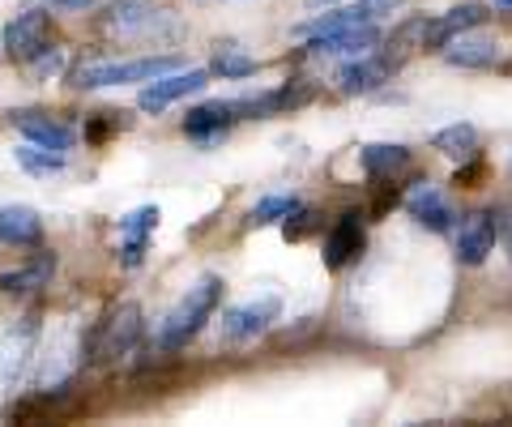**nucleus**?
I'll return each instance as SVG.
<instances>
[{
	"instance_id": "1",
	"label": "nucleus",
	"mask_w": 512,
	"mask_h": 427,
	"mask_svg": "<svg viewBox=\"0 0 512 427\" xmlns=\"http://www.w3.org/2000/svg\"><path fill=\"white\" fill-rule=\"evenodd\" d=\"M218 304H222V278L218 274H201L180 295V304L163 316V325H158V334H154L158 351H163V355L184 351V346L205 329V321L218 312Z\"/></svg>"
},
{
	"instance_id": "2",
	"label": "nucleus",
	"mask_w": 512,
	"mask_h": 427,
	"mask_svg": "<svg viewBox=\"0 0 512 427\" xmlns=\"http://www.w3.org/2000/svg\"><path fill=\"white\" fill-rule=\"evenodd\" d=\"M180 69V56H141V60H103V65H82L73 86L82 90H107V86H137L154 82L158 73Z\"/></svg>"
},
{
	"instance_id": "3",
	"label": "nucleus",
	"mask_w": 512,
	"mask_h": 427,
	"mask_svg": "<svg viewBox=\"0 0 512 427\" xmlns=\"http://www.w3.org/2000/svg\"><path fill=\"white\" fill-rule=\"evenodd\" d=\"M141 334H146V316H141V308L137 304H120L99 321L86 355H90V363H116L141 342Z\"/></svg>"
},
{
	"instance_id": "4",
	"label": "nucleus",
	"mask_w": 512,
	"mask_h": 427,
	"mask_svg": "<svg viewBox=\"0 0 512 427\" xmlns=\"http://www.w3.org/2000/svg\"><path fill=\"white\" fill-rule=\"evenodd\" d=\"M282 316V295H252V299H244V304H235V308H227L222 312V342H231V346H239V342H256L265 334L269 325H274Z\"/></svg>"
},
{
	"instance_id": "5",
	"label": "nucleus",
	"mask_w": 512,
	"mask_h": 427,
	"mask_svg": "<svg viewBox=\"0 0 512 427\" xmlns=\"http://www.w3.org/2000/svg\"><path fill=\"white\" fill-rule=\"evenodd\" d=\"M5 52L13 60H22V65H30V60H39L47 47H52V9H22L18 18H13L5 26Z\"/></svg>"
},
{
	"instance_id": "6",
	"label": "nucleus",
	"mask_w": 512,
	"mask_h": 427,
	"mask_svg": "<svg viewBox=\"0 0 512 427\" xmlns=\"http://www.w3.org/2000/svg\"><path fill=\"white\" fill-rule=\"evenodd\" d=\"M205 86H210V73L205 69H171V73H158L154 82H146L141 86V94H137V107L141 112H167L171 103H180V99H188V94H201Z\"/></svg>"
},
{
	"instance_id": "7",
	"label": "nucleus",
	"mask_w": 512,
	"mask_h": 427,
	"mask_svg": "<svg viewBox=\"0 0 512 427\" xmlns=\"http://www.w3.org/2000/svg\"><path fill=\"white\" fill-rule=\"evenodd\" d=\"M389 9H393V0H342L329 13H316V18L295 26V35L316 39V35H333V30H350V26H372Z\"/></svg>"
},
{
	"instance_id": "8",
	"label": "nucleus",
	"mask_w": 512,
	"mask_h": 427,
	"mask_svg": "<svg viewBox=\"0 0 512 427\" xmlns=\"http://www.w3.org/2000/svg\"><path fill=\"white\" fill-rule=\"evenodd\" d=\"M252 116V99H214V103H201V107H192V112L184 116V133L192 141H218L222 133L231 129V124L239 120H248Z\"/></svg>"
},
{
	"instance_id": "9",
	"label": "nucleus",
	"mask_w": 512,
	"mask_h": 427,
	"mask_svg": "<svg viewBox=\"0 0 512 427\" xmlns=\"http://www.w3.org/2000/svg\"><path fill=\"white\" fill-rule=\"evenodd\" d=\"M35 342H39V316L35 312L5 329V338H0V385L5 389L18 385V376L26 372L30 355H35Z\"/></svg>"
},
{
	"instance_id": "10",
	"label": "nucleus",
	"mask_w": 512,
	"mask_h": 427,
	"mask_svg": "<svg viewBox=\"0 0 512 427\" xmlns=\"http://www.w3.org/2000/svg\"><path fill=\"white\" fill-rule=\"evenodd\" d=\"M393 73H397V60L389 52H363L338 69V90L342 94H372L384 82H393Z\"/></svg>"
},
{
	"instance_id": "11",
	"label": "nucleus",
	"mask_w": 512,
	"mask_h": 427,
	"mask_svg": "<svg viewBox=\"0 0 512 427\" xmlns=\"http://www.w3.org/2000/svg\"><path fill=\"white\" fill-rule=\"evenodd\" d=\"M495 235H500V227H495V210L466 214L461 227H457V261L461 265H483L495 252Z\"/></svg>"
},
{
	"instance_id": "12",
	"label": "nucleus",
	"mask_w": 512,
	"mask_h": 427,
	"mask_svg": "<svg viewBox=\"0 0 512 427\" xmlns=\"http://www.w3.org/2000/svg\"><path fill=\"white\" fill-rule=\"evenodd\" d=\"M107 35L116 39H141V35H158V26H163V13H158L150 0H116V5L107 9Z\"/></svg>"
},
{
	"instance_id": "13",
	"label": "nucleus",
	"mask_w": 512,
	"mask_h": 427,
	"mask_svg": "<svg viewBox=\"0 0 512 427\" xmlns=\"http://www.w3.org/2000/svg\"><path fill=\"white\" fill-rule=\"evenodd\" d=\"M406 214H410L419 227L436 231V235L453 231V223H457L453 205H448V197H444V193H440V188L431 184V180H419V184L410 188V197H406Z\"/></svg>"
},
{
	"instance_id": "14",
	"label": "nucleus",
	"mask_w": 512,
	"mask_h": 427,
	"mask_svg": "<svg viewBox=\"0 0 512 427\" xmlns=\"http://www.w3.org/2000/svg\"><path fill=\"white\" fill-rule=\"evenodd\" d=\"M158 218H163L158 205H137L133 214L120 218V261H124V270H137V265L146 261V244H150V235L158 227Z\"/></svg>"
},
{
	"instance_id": "15",
	"label": "nucleus",
	"mask_w": 512,
	"mask_h": 427,
	"mask_svg": "<svg viewBox=\"0 0 512 427\" xmlns=\"http://www.w3.org/2000/svg\"><path fill=\"white\" fill-rule=\"evenodd\" d=\"M13 124L22 129L26 141H35L43 150H56V154H69L73 141H77V129L69 120L47 116V112H13Z\"/></svg>"
},
{
	"instance_id": "16",
	"label": "nucleus",
	"mask_w": 512,
	"mask_h": 427,
	"mask_svg": "<svg viewBox=\"0 0 512 427\" xmlns=\"http://www.w3.org/2000/svg\"><path fill=\"white\" fill-rule=\"evenodd\" d=\"M487 22V9L483 5H457L440 13V18H427V35H423V52H444L453 39H461L466 30L483 26Z\"/></svg>"
},
{
	"instance_id": "17",
	"label": "nucleus",
	"mask_w": 512,
	"mask_h": 427,
	"mask_svg": "<svg viewBox=\"0 0 512 427\" xmlns=\"http://www.w3.org/2000/svg\"><path fill=\"white\" fill-rule=\"evenodd\" d=\"M363 244H367V235H363L359 214L346 210L338 223L329 227V235H325V265H329V270H346L350 261H359Z\"/></svg>"
},
{
	"instance_id": "18",
	"label": "nucleus",
	"mask_w": 512,
	"mask_h": 427,
	"mask_svg": "<svg viewBox=\"0 0 512 427\" xmlns=\"http://www.w3.org/2000/svg\"><path fill=\"white\" fill-rule=\"evenodd\" d=\"M0 244L5 248H39L43 218L30 205H0Z\"/></svg>"
},
{
	"instance_id": "19",
	"label": "nucleus",
	"mask_w": 512,
	"mask_h": 427,
	"mask_svg": "<svg viewBox=\"0 0 512 427\" xmlns=\"http://www.w3.org/2000/svg\"><path fill=\"white\" fill-rule=\"evenodd\" d=\"M376 43H380V30L372 22V26H350V30H333V35H316V39H308V52H316V56H363V52H372Z\"/></svg>"
},
{
	"instance_id": "20",
	"label": "nucleus",
	"mask_w": 512,
	"mask_h": 427,
	"mask_svg": "<svg viewBox=\"0 0 512 427\" xmlns=\"http://www.w3.org/2000/svg\"><path fill=\"white\" fill-rule=\"evenodd\" d=\"M52 274H56V257H52V252H39V257H30L26 265H18V270L0 274V291H5V295H30V291L47 287Z\"/></svg>"
},
{
	"instance_id": "21",
	"label": "nucleus",
	"mask_w": 512,
	"mask_h": 427,
	"mask_svg": "<svg viewBox=\"0 0 512 427\" xmlns=\"http://www.w3.org/2000/svg\"><path fill=\"white\" fill-rule=\"evenodd\" d=\"M444 60L448 65H457V69H491L495 60H500V43L495 39H478V35H461L444 47Z\"/></svg>"
},
{
	"instance_id": "22",
	"label": "nucleus",
	"mask_w": 512,
	"mask_h": 427,
	"mask_svg": "<svg viewBox=\"0 0 512 427\" xmlns=\"http://www.w3.org/2000/svg\"><path fill=\"white\" fill-rule=\"evenodd\" d=\"M359 163H363V176L367 180H376V184H384V180H393L397 171H406L410 167V150L406 146H363L359 150Z\"/></svg>"
},
{
	"instance_id": "23",
	"label": "nucleus",
	"mask_w": 512,
	"mask_h": 427,
	"mask_svg": "<svg viewBox=\"0 0 512 427\" xmlns=\"http://www.w3.org/2000/svg\"><path fill=\"white\" fill-rule=\"evenodd\" d=\"M478 129L474 124H466V120H457V124H448V129H440V133H431V146H436L440 154H448V158H457V163H466V158H474L478 154Z\"/></svg>"
},
{
	"instance_id": "24",
	"label": "nucleus",
	"mask_w": 512,
	"mask_h": 427,
	"mask_svg": "<svg viewBox=\"0 0 512 427\" xmlns=\"http://www.w3.org/2000/svg\"><path fill=\"white\" fill-rule=\"evenodd\" d=\"M299 210V197H291V193H274V197H261L248 210V218H244V227H274V223H286Z\"/></svg>"
},
{
	"instance_id": "25",
	"label": "nucleus",
	"mask_w": 512,
	"mask_h": 427,
	"mask_svg": "<svg viewBox=\"0 0 512 427\" xmlns=\"http://www.w3.org/2000/svg\"><path fill=\"white\" fill-rule=\"evenodd\" d=\"M18 167L22 171H30V176H60L64 171V154H56V150H43V146H22L18 150Z\"/></svg>"
},
{
	"instance_id": "26",
	"label": "nucleus",
	"mask_w": 512,
	"mask_h": 427,
	"mask_svg": "<svg viewBox=\"0 0 512 427\" xmlns=\"http://www.w3.org/2000/svg\"><path fill=\"white\" fill-rule=\"evenodd\" d=\"M214 69H218L222 77H252L261 65H256V56H239L235 47H222V52L214 56Z\"/></svg>"
},
{
	"instance_id": "27",
	"label": "nucleus",
	"mask_w": 512,
	"mask_h": 427,
	"mask_svg": "<svg viewBox=\"0 0 512 427\" xmlns=\"http://www.w3.org/2000/svg\"><path fill=\"white\" fill-rule=\"evenodd\" d=\"M316 227V214L312 210H303V205H299V210L291 214V218H286V240H303V235H308Z\"/></svg>"
},
{
	"instance_id": "28",
	"label": "nucleus",
	"mask_w": 512,
	"mask_h": 427,
	"mask_svg": "<svg viewBox=\"0 0 512 427\" xmlns=\"http://www.w3.org/2000/svg\"><path fill=\"white\" fill-rule=\"evenodd\" d=\"M30 69H35L39 77H52V73H60V69H64V52H60V47H47V52H43L39 60H30Z\"/></svg>"
},
{
	"instance_id": "29",
	"label": "nucleus",
	"mask_w": 512,
	"mask_h": 427,
	"mask_svg": "<svg viewBox=\"0 0 512 427\" xmlns=\"http://www.w3.org/2000/svg\"><path fill=\"white\" fill-rule=\"evenodd\" d=\"M30 5L52 9V13H86V9L99 5V0H30Z\"/></svg>"
},
{
	"instance_id": "30",
	"label": "nucleus",
	"mask_w": 512,
	"mask_h": 427,
	"mask_svg": "<svg viewBox=\"0 0 512 427\" xmlns=\"http://www.w3.org/2000/svg\"><path fill=\"white\" fill-rule=\"evenodd\" d=\"M491 5L500 9V13H512V0H491Z\"/></svg>"
},
{
	"instance_id": "31",
	"label": "nucleus",
	"mask_w": 512,
	"mask_h": 427,
	"mask_svg": "<svg viewBox=\"0 0 512 427\" xmlns=\"http://www.w3.org/2000/svg\"><path fill=\"white\" fill-rule=\"evenodd\" d=\"M320 5H342V0H308V9H320Z\"/></svg>"
},
{
	"instance_id": "32",
	"label": "nucleus",
	"mask_w": 512,
	"mask_h": 427,
	"mask_svg": "<svg viewBox=\"0 0 512 427\" xmlns=\"http://www.w3.org/2000/svg\"><path fill=\"white\" fill-rule=\"evenodd\" d=\"M508 171H512V154H508Z\"/></svg>"
}]
</instances>
